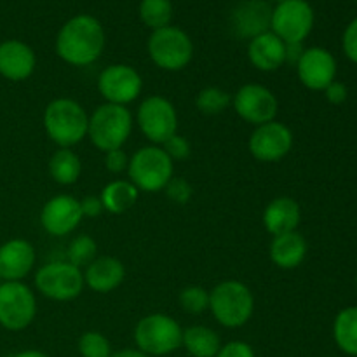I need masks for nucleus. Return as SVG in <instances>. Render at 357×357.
<instances>
[{
  "instance_id": "nucleus-11",
  "label": "nucleus",
  "mask_w": 357,
  "mask_h": 357,
  "mask_svg": "<svg viewBox=\"0 0 357 357\" xmlns=\"http://www.w3.org/2000/svg\"><path fill=\"white\" fill-rule=\"evenodd\" d=\"M37 316V298L23 281L0 282V326L23 331Z\"/></svg>"
},
{
  "instance_id": "nucleus-3",
  "label": "nucleus",
  "mask_w": 357,
  "mask_h": 357,
  "mask_svg": "<svg viewBox=\"0 0 357 357\" xmlns=\"http://www.w3.org/2000/svg\"><path fill=\"white\" fill-rule=\"evenodd\" d=\"M209 310L216 323L236 330L253 317L255 296L244 282L229 279L209 291Z\"/></svg>"
},
{
  "instance_id": "nucleus-16",
  "label": "nucleus",
  "mask_w": 357,
  "mask_h": 357,
  "mask_svg": "<svg viewBox=\"0 0 357 357\" xmlns=\"http://www.w3.org/2000/svg\"><path fill=\"white\" fill-rule=\"evenodd\" d=\"M80 201L66 194L49 199L40 211V225L49 236L63 237L72 234L82 222Z\"/></svg>"
},
{
  "instance_id": "nucleus-33",
  "label": "nucleus",
  "mask_w": 357,
  "mask_h": 357,
  "mask_svg": "<svg viewBox=\"0 0 357 357\" xmlns=\"http://www.w3.org/2000/svg\"><path fill=\"white\" fill-rule=\"evenodd\" d=\"M164 192H166L167 197H169L173 202H176V204H187V202L192 199V194H194L192 185L188 183L185 178H174V176L171 178L169 183L166 185Z\"/></svg>"
},
{
  "instance_id": "nucleus-25",
  "label": "nucleus",
  "mask_w": 357,
  "mask_h": 357,
  "mask_svg": "<svg viewBox=\"0 0 357 357\" xmlns=\"http://www.w3.org/2000/svg\"><path fill=\"white\" fill-rule=\"evenodd\" d=\"M105 211L122 215L136 204L139 190L129 180H114L103 187L100 194Z\"/></svg>"
},
{
  "instance_id": "nucleus-24",
  "label": "nucleus",
  "mask_w": 357,
  "mask_h": 357,
  "mask_svg": "<svg viewBox=\"0 0 357 357\" xmlns=\"http://www.w3.org/2000/svg\"><path fill=\"white\" fill-rule=\"evenodd\" d=\"M181 347L192 357H215L222 349V338L213 328L197 324L183 330Z\"/></svg>"
},
{
  "instance_id": "nucleus-18",
  "label": "nucleus",
  "mask_w": 357,
  "mask_h": 357,
  "mask_svg": "<svg viewBox=\"0 0 357 357\" xmlns=\"http://www.w3.org/2000/svg\"><path fill=\"white\" fill-rule=\"evenodd\" d=\"M37 253L31 243L24 239H10L0 246V279L23 281L33 268Z\"/></svg>"
},
{
  "instance_id": "nucleus-39",
  "label": "nucleus",
  "mask_w": 357,
  "mask_h": 357,
  "mask_svg": "<svg viewBox=\"0 0 357 357\" xmlns=\"http://www.w3.org/2000/svg\"><path fill=\"white\" fill-rule=\"evenodd\" d=\"M80 209H82V216H89V218L100 216L105 211L100 195H86L80 201Z\"/></svg>"
},
{
  "instance_id": "nucleus-30",
  "label": "nucleus",
  "mask_w": 357,
  "mask_h": 357,
  "mask_svg": "<svg viewBox=\"0 0 357 357\" xmlns=\"http://www.w3.org/2000/svg\"><path fill=\"white\" fill-rule=\"evenodd\" d=\"M98 253V244L87 234H80L77 236L72 243L68 244V250H66V261L75 267L82 268L87 267L91 261L96 260Z\"/></svg>"
},
{
  "instance_id": "nucleus-8",
  "label": "nucleus",
  "mask_w": 357,
  "mask_h": 357,
  "mask_svg": "<svg viewBox=\"0 0 357 357\" xmlns=\"http://www.w3.org/2000/svg\"><path fill=\"white\" fill-rule=\"evenodd\" d=\"M84 286V272L68 261H51L42 265L35 274L37 291L54 302L75 300Z\"/></svg>"
},
{
  "instance_id": "nucleus-7",
  "label": "nucleus",
  "mask_w": 357,
  "mask_h": 357,
  "mask_svg": "<svg viewBox=\"0 0 357 357\" xmlns=\"http://www.w3.org/2000/svg\"><path fill=\"white\" fill-rule=\"evenodd\" d=\"M183 330L174 317L155 312L142 317L135 328L138 351L146 356H167L181 347Z\"/></svg>"
},
{
  "instance_id": "nucleus-13",
  "label": "nucleus",
  "mask_w": 357,
  "mask_h": 357,
  "mask_svg": "<svg viewBox=\"0 0 357 357\" xmlns=\"http://www.w3.org/2000/svg\"><path fill=\"white\" fill-rule=\"evenodd\" d=\"M143 79L138 70L126 63L107 66L98 77V91L105 103L126 105L132 103L142 94Z\"/></svg>"
},
{
  "instance_id": "nucleus-43",
  "label": "nucleus",
  "mask_w": 357,
  "mask_h": 357,
  "mask_svg": "<svg viewBox=\"0 0 357 357\" xmlns=\"http://www.w3.org/2000/svg\"><path fill=\"white\" fill-rule=\"evenodd\" d=\"M356 286H357V274H356Z\"/></svg>"
},
{
  "instance_id": "nucleus-29",
  "label": "nucleus",
  "mask_w": 357,
  "mask_h": 357,
  "mask_svg": "<svg viewBox=\"0 0 357 357\" xmlns=\"http://www.w3.org/2000/svg\"><path fill=\"white\" fill-rule=\"evenodd\" d=\"M232 105V94L220 87H204L195 98V107L204 115H220Z\"/></svg>"
},
{
  "instance_id": "nucleus-12",
  "label": "nucleus",
  "mask_w": 357,
  "mask_h": 357,
  "mask_svg": "<svg viewBox=\"0 0 357 357\" xmlns=\"http://www.w3.org/2000/svg\"><path fill=\"white\" fill-rule=\"evenodd\" d=\"M236 114L255 128L275 121L279 112L278 96L268 87L257 82H248L232 96Z\"/></svg>"
},
{
  "instance_id": "nucleus-23",
  "label": "nucleus",
  "mask_w": 357,
  "mask_h": 357,
  "mask_svg": "<svg viewBox=\"0 0 357 357\" xmlns=\"http://www.w3.org/2000/svg\"><path fill=\"white\" fill-rule=\"evenodd\" d=\"M271 13L268 6L261 0H250L241 3L234 13V30L241 38H253L271 30Z\"/></svg>"
},
{
  "instance_id": "nucleus-5",
  "label": "nucleus",
  "mask_w": 357,
  "mask_h": 357,
  "mask_svg": "<svg viewBox=\"0 0 357 357\" xmlns=\"http://www.w3.org/2000/svg\"><path fill=\"white\" fill-rule=\"evenodd\" d=\"M173 173V159L159 145L142 146L129 157V181L142 192L155 194L164 190Z\"/></svg>"
},
{
  "instance_id": "nucleus-15",
  "label": "nucleus",
  "mask_w": 357,
  "mask_h": 357,
  "mask_svg": "<svg viewBox=\"0 0 357 357\" xmlns=\"http://www.w3.org/2000/svg\"><path fill=\"white\" fill-rule=\"evenodd\" d=\"M295 66L298 80L310 91H324L337 80V59L324 47L305 49Z\"/></svg>"
},
{
  "instance_id": "nucleus-26",
  "label": "nucleus",
  "mask_w": 357,
  "mask_h": 357,
  "mask_svg": "<svg viewBox=\"0 0 357 357\" xmlns=\"http://www.w3.org/2000/svg\"><path fill=\"white\" fill-rule=\"evenodd\" d=\"M82 173V162L80 157L70 149H59L49 159V174L58 185L77 183Z\"/></svg>"
},
{
  "instance_id": "nucleus-41",
  "label": "nucleus",
  "mask_w": 357,
  "mask_h": 357,
  "mask_svg": "<svg viewBox=\"0 0 357 357\" xmlns=\"http://www.w3.org/2000/svg\"><path fill=\"white\" fill-rule=\"evenodd\" d=\"M110 357H150V356H146L145 352L138 351V349H124V351L112 352Z\"/></svg>"
},
{
  "instance_id": "nucleus-44",
  "label": "nucleus",
  "mask_w": 357,
  "mask_h": 357,
  "mask_svg": "<svg viewBox=\"0 0 357 357\" xmlns=\"http://www.w3.org/2000/svg\"><path fill=\"white\" fill-rule=\"evenodd\" d=\"M0 282H2V279H0Z\"/></svg>"
},
{
  "instance_id": "nucleus-1",
  "label": "nucleus",
  "mask_w": 357,
  "mask_h": 357,
  "mask_svg": "<svg viewBox=\"0 0 357 357\" xmlns=\"http://www.w3.org/2000/svg\"><path fill=\"white\" fill-rule=\"evenodd\" d=\"M107 35L100 20L91 14L70 17L56 35V54L72 66H89L103 54Z\"/></svg>"
},
{
  "instance_id": "nucleus-17",
  "label": "nucleus",
  "mask_w": 357,
  "mask_h": 357,
  "mask_svg": "<svg viewBox=\"0 0 357 357\" xmlns=\"http://www.w3.org/2000/svg\"><path fill=\"white\" fill-rule=\"evenodd\" d=\"M37 68L35 51L23 40L9 38L0 42V75L10 82H21Z\"/></svg>"
},
{
  "instance_id": "nucleus-27",
  "label": "nucleus",
  "mask_w": 357,
  "mask_h": 357,
  "mask_svg": "<svg viewBox=\"0 0 357 357\" xmlns=\"http://www.w3.org/2000/svg\"><path fill=\"white\" fill-rule=\"evenodd\" d=\"M333 338L337 347L347 356L357 357V307L340 310L333 321Z\"/></svg>"
},
{
  "instance_id": "nucleus-28",
  "label": "nucleus",
  "mask_w": 357,
  "mask_h": 357,
  "mask_svg": "<svg viewBox=\"0 0 357 357\" xmlns=\"http://www.w3.org/2000/svg\"><path fill=\"white\" fill-rule=\"evenodd\" d=\"M139 20L150 30L169 26L173 20V3L171 0H142L139 2Z\"/></svg>"
},
{
  "instance_id": "nucleus-42",
  "label": "nucleus",
  "mask_w": 357,
  "mask_h": 357,
  "mask_svg": "<svg viewBox=\"0 0 357 357\" xmlns=\"http://www.w3.org/2000/svg\"><path fill=\"white\" fill-rule=\"evenodd\" d=\"M14 357H49L45 352H40V351H33V349H30V351H23V352H17Z\"/></svg>"
},
{
  "instance_id": "nucleus-2",
  "label": "nucleus",
  "mask_w": 357,
  "mask_h": 357,
  "mask_svg": "<svg viewBox=\"0 0 357 357\" xmlns=\"http://www.w3.org/2000/svg\"><path fill=\"white\" fill-rule=\"evenodd\" d=\"M89 115L79 101L56 98L44 110V129L59 149H72L87 136Z\"/></svg>"
},
{
  "instance_id": "nucleus-19",
  "label": "nucleus",
  "mask_w": 357,
  "mask_h": 357,
  "mask_svg": "<svg viewBox=\"0 0 357 357\" xmlns=\"http://www.w3.org/2000/svg\"><path fill=\"white\" fill-rule=\"evenodd\" d=\"M248 59L260 72H275L286 63V44L267 30L251 38L248 44Z\"/></svg>"
},
{
  "instance_id": "nucleus-37",
  "label": "nucleus",
  "mask_w": 357,
  "mask_h": 357,
  "mask_svg": "<svg viewBox=\"0 0 357 357\" xmlns=\"http://www.w3.org/2000/svg\"><path fill=\"white\" fill-rule=\"evenodd\" d=\"M215 357H257V354H255L253 347H251L250 344L241 340H234L222 345V349H220L218 354Z\"/></svg>"
},
{
  "instance_id": "nucleus-38",
  "label": "nucleus",
  "mask_w": 357,
  "mask_h": 357,
  "mask_svg": "<svg viewBox=\"0 0 357 357\" xmlns=\"http://www.w3.org/2000/svg\"><path fill=\"white\" fill-rule=\"evenodd\" d=\"M324 96H326V100L330 101L331 105H342L345 103V100H347L349 89L344 82L335 80V82H331L330 86L324 89Z\"/></svg>"
},
{
  "instance_id": "nucleus-9",
  "label": "nucleus",
  "mask_w": 357,
  "mask_h": 357,
  "mask_svg": "<svg viewBox=\"0 0 357 357\" xmlns=\"http://www.w3.org/2000/svg\"><path fill=\"white\" fill-rule=\"evenodd\" d=\"M316 21L307 0H281L271 13V31L284 44H303Z\"/></svg>"
},
{
  "instance_id": "nucleus-22",
  "label": "nucleus",
  "mask_w": 357,
  "mask_h": 357,
  "mask_svg": "<svg viewBox=\"0 0 357 357\" xmlns=\"http://www.w3.org/2000/svg\"><path fill=\"white\" fill-rule=\"evenodd\" d=\"M307 241L298 230L281 234V236L272 237L271 248H268V257L271 261L279 268L291 271L300 267L307 257Z\"/></svg>"
},
{
  "instance_id": "nucleus-35",
  "label": "nucleus",
  "mask_w": 357,
  "mask_h": 357,
  "mask_svg": "<svg viewBox=\"0 0 357 357\" xmlns=\"http://www.w3.org/2000/svg\"><path fill=\"white\" fill-rule=\"evenodd\" d=\"M342 47H344L345 56L357 65V17L347 24L342 37Z\"/></svg>"
},
{
  "instance_id": "nucleus-4",
  "label": "nucleus",
  "mask_w": 357,
  "mask_h": 357,
  "mask_svg": "<svg viewBox=\"0 0 357 357\" xmlns=\"http://www.w3.org/2000/svg\"><path fill=\"white\" fill-rule=\"evenodd\" d=\"M132 132V115L128 107L103 103L89 115L87 138L101 152L122 149Z\"/></svg>"
},
{
  "instance_id": "nucleus-34",
  "label": "nucleus",
  "mask_w": 357,
  "mask_h": 357,
  "mask_svg": "<svg viewBox=\"0 0 357 357\" xmlns=\"http://www.w3.org/2000/svg\"><path fill=\"white\" fill-rule=\"evenodd\" d=\"M162 149H164V152H166L167 155L173 159V162L174 160H185L192 152L188 139L185 138V136H180L178 132L176 135L171 136V138L164 143Z\"/></svg>"
},
{
  "instance_id": "nucleus-20",
  "label": "nucleus",
  "mask_w": 357,
  "mask_h": 357,
  "mask_svg": "<svg viewBox=\"0 0 357 357\" xmlns=\"http://www.w3.org/2000/svg\"><path fill=\"white\" fill-rule=\"evenodd\" d=\"M126 279V267L115 257H98L84 272V284L94 293L107 295L115 291Z\"/></svg>"
},
{
  "instance_id": "nucleus-31",
  "label": "nucleus",
  "mask_w": 357,
  "mask_h": 357,
  "mask_svg": "<svg viewBox=\"0 0 357 357\" xmlns=\"http://www.w3.org/2000/svg\"><path fill=\"white\" fill-rule=\"evenodd\" d=\"M180 305L187 314H202L209 309V291H206L202 286H187L180 291Z\"/></svg>"
},
{
  "instance_id": "nucleus-21",
  "label": "nucleus",
  "mask_w": 357,
  "mask_h": 357,
  "mask_svg": "<svg viewBox=\"0 0 357 357\" xmlns=\"http://www.w3.org/2000/svg\"><path fill=\"white\" fill-rule=\"evenodd\" d=\"M300 220H302V209H300L298 202L291 197L272 199L265 206L264 215H261L265 230L272 237L296 230L300 225Z\"/></svg>"
},
{
  "instance_id": "nucleus-32",
  "label": "nucleus",
  "mask_w": 357,
  "mask_h": 357,
  "mask_svg": "<svg viewBox=\"0 0 357 357\" xmlns=\"http://www.w3.org/2000/svg\"><path fill=\"white\" fill-rule=\"evenodd\" d=\"M79 352L82 357H110L112 345L100 331H86L79 338Z\"/></svg>"
},
{
  "instance_id": "nucleus-40",
  "label": "nucleus",
  "mask_w": 357,
  "mask_h": 357,
  "mask_svg": "<svg viewBox=\"0 0 357 357\" xmlns=\"http://www.w3.org/2000/svg\"><path fill=\"white\" fill-rule=\"evenodd\" d=\"M303 51H305V49L302 47V44H286V63L296 65L300 56L303 54Z\"/></svg>"
},
{
  "instance_id": "nucleus-6",
  "label": "nucleus",
  "mask_w": 357,
  "mask_h": 357,
  "mask_svg": "<svg viewBox=\"0 0 357 357\" xmlns=\"http://www.w3.org/2000/svg\"><path fill=\"white\" fill-rule=\"evenodd\" d=\"M146 51L155 66L164 72H180L194 58V42L181 28L164 26L153 30L146 42Z\"/></svg>"
},
{
  "instance_id": "nucleus-36",
  "label": "nucleus",
  "mask_w": 357,
  "mask_h": 357,
  "mask_svg": "<svg viewBox=\"0 0 357 357\" xmlns=\"http://www.w3.org/2000/svg\"><path fill=\"white\" fill-rule=\"evenodd\" d=\"M128 166H129V157L122 149L110 150V152L105 153V167H107L110 173L114 174L124 173V171H128Z\"/></svg>"
},
{
  "instance_id": "nucleus-10",
  "label": "nucleus",
  "mask_w": 357,
  "mask_h": 357,
  "mask_svg": "<svg viewBox=\"0 0 357 357\" xmlns=\"http://www.w3.org/2000/svg\"><path fill=\"white\" fill-rule=\"evenodd\" d=\"M139 131L152 145H164L178 132V114L174 105L160 94H152L139 103L136 112Z\"/></svg>"
},
{
  "instance_id": "nucleus-14",
  "label": "nucleus",
  "mask_w": 357,
  "mask_h": 357,
  "mask_svg": "<svg viewBox=\"0 0 357 357\" xmlns=\"http://www.w3.org/2000/svg\"><path fill=\"white\" fill-rule=\"evenodd\" d=\"M293 139L295 138L288 126L272 121L255 128L248 146L251 155L260 162H279L291 152Z\"/></svg>"
}]
</instances>
